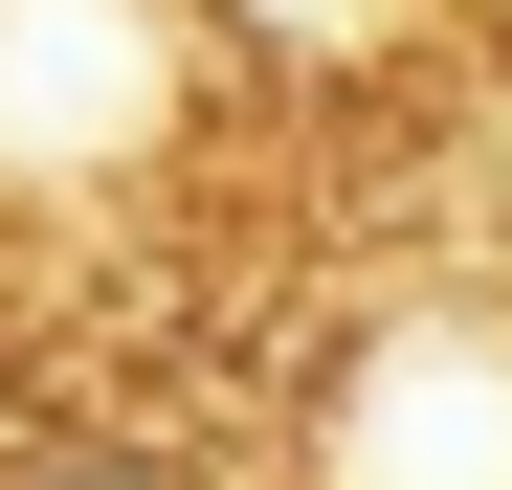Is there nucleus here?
I'll return each instance as SVG.
<instances>
[{"mask_svg":"<svg viewBox=\"0 0 512 490\" xmlns=\"http://www.w3.org/2000/svg\"><path fill=\"white\" fill-rule=\"evenodd\" d=\"M0 490H179V468H156V446H23Z\"/></svg>","mask_w":512,"mask_h":490,"instance_id":"nucleus-1","label":"nucleus"}]
</instances>
